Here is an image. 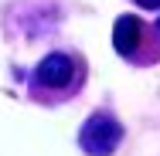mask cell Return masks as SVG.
<instances>
[{"label": "cell", "mask_w": 160, "mask_h": 156, "mask_svg": "<svg viewBox=\"0 0 160 156\" xmlns=\"http://www.w3.org/2000/svg\"><path fill=\"white\" fill-rule=\"evenodd\" d=\"M119 139H123V125L116 122L109 112L89 116L85 125H82V132H78V143H82V149H85L89 156H109V153H116Z\"/></svg>", "instance_id": "6da1fadb"}, {"label": "cell", "mask_w": 160, "mask_h": 156, "mask_svg": "<svg viewBox=\"0 0 160 156\" xmlns=\"http://www.w3.org/2000/svg\"><path fill=\"white\" fill-rule=\"evenodd\" d=\"M140 37H143V24L136 17H119L116 27H112V48L119 54H133L140 48Z\"/></svg>", "instance_id": "3957f363"}, {"label": "cell", "mask_w": 160, "mask_h": 156, "mask_svg": "<svg viewBox=\"0 0 160 156\" xmlns=\"http://www.w3.org/2000/svg\"><path fill=\"white\" fill-rule=\"evenodd\" d=\"M157 31H160V24H157Z\"/></svg>", "instance_id": "5b68a950"}, {"label": "cell", "mask_w": 160, "mask_h": 156, "mask_svg": "<svg viewBox=\"0 0 160 156\" xmlns=\"http://www.w3.org/2000/svg\"><path fill=\"white\" fill-rule=\"evenodd\" d=\"M136 3H140V7H147V10H157V7H160V0H136Z\"/></svg>", "instance_id": "277c9868"}, {"label": "cell", "mask_w": 160, "mask_h": 156, "mask_svg": "<svg viewBox=\"0 0 160 156\" xmlns=\"http://www.w3.org/2000/svg\"><path fill=\"white\" fill-rule=\"evenodd\" d=\"M38 82L41 85H48V88H65V85H72V78H75V61L68 58V54H48L44 61L38 64Z\"/></svg>", "instance_id": "7a4b0ae2"}]
</instances>
